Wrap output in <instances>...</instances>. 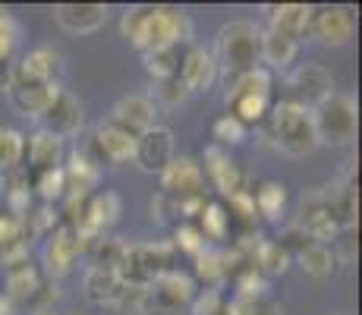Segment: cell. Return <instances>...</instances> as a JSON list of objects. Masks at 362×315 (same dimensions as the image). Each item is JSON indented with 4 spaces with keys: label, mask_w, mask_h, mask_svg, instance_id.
<instances>
[{
    "label": "cell",
    "mask_w": 362,
    "mask_h": 315,
    "mask_svg": "<svg viewBox=\"0 0 362 315\" xmlns=\"http://www.w3.org/2000/svg\"><path fill=\"white\" fill-rule=\"evenodd\" d=\"M262 126L268 130V136L274 139V145L287 158H305L318 149L315 130H312V114L296 98H284V101L271 104Z\"/></svg>",
    "instance_id": "1"
},
{
    "label": "cell",
    "mask_w": 362,
    "mask_h": 315,
    "mask_svg": "<svg viewBox=\"0 0 362 315\" xmlns=\"http://www.w3.org/2000/svg\"><path fill=\"white\" fill-rule=\"evenodd\" d=\"M227 114H233L243 126L264 123L271 110V73L264 67H255L249 73L227 76Z\"/></svg>",
    "instance_id": "2"
},
{
    "label": "cell",
    "mask_w": 362,
    "mask_h": 315,
    "mask_svg": "<svg viewBox=\"0 0 362 315\" xmlns=\"http://www.w3.org/2000/svg\"><path fill=\"white\" fill-rule=\"evenodd\" d=\"M218 67H224L227 76H240L259 67L262 60V29L255 23L236 19L218 32Z\"/></svg>",
    "instance_id": "3"
},
{
    "label": "cell",
    "mask_w": 362,
    "mask_h": 315,
    "mask_svg": "<svg viewBox=\"0 0 362 315\" xmlns=\"http://www.w3.org/2000/svg\"><path fill=\"white\" fill-rule=\"evenodd\" d=\"M309 114L318 145L340 149V145H350L356 139V101L350 95L331 92L322 104L309 108Z\"/></svg>",
    "instance_id": "4"
},
{
    "label": "cell",
    "mask_w": 362,
    "mask_h": 315,
    "mask_svg": "<svg viewBox=\"0 0 362 315\" xmlns=\"http://www.w3.org/2000/svg\"><path fill=\"white\" fill-rule=\"evenodd\" d=\"M192 41V23L183 10L177 6H151L148 29H145L142 54L155 47H180Z\"/></svg>",
    "instance_id": "5"
},
{
    "label": "cell",
    "mask_w": 362,
    "mask_h": 315,
    "mask_svg": "<svg viewBox=\"0 0 362 315\" xmlns=\"http://www.w3.org/2000/svg\"><path fill=\"white\" fill-rule=\"evenodd\" d=\"M79 252H82V236H79V230H76L73 224H64V221H60L57 227L47 234L45 252H41V258H45V271H47L51 277L69 275Z\"/></svg>",
    "instance_id": "6"
},
{
    "label": "cell",
    "mask_w": 362,
    "mask_h": 315,
    "mask_svg": "<svg viewBox=\"0 0 362 315\" xmlns=\"http://www.w3.org/2000/svg\"><path fill=\"white\" fill-rule=\"evenodd\" d=\"M161 193L170 199H205V173L192 158H173L161 173Z\"/></svg>",
    "instance_id": "7"
},
{
    "label": "cell",
    "mask_w": 362,
    "mask_h": 315,
    "mask_svg": "<svg viewBox=\"0 0 362 315\" xmlns=\"http://www.w3.org/2000/svg\"><path fill=\"white\" fill-rule=\"evenodd\" d=\"M202 173H205V180H211V186L218 189L224 199H230L236 195L240 189H246V173H243V167L236 164L230 158V151L221 149V145H208L205 155H202Z\"/></svg>",
    "instance_id": "8"
},
{
    "label": "cell",
    "mask_w": 362,
    "mask_h": 315,
    "mask_svg": "<svg viewBox=\"0 0 362 315\" xmlns=\"http://www.w3.org/2000/svg\"><path fill=\"white\" fill-rule=\"evenodd\" d=\"M309 32L322 45H346L356 32V13L350 6H318L312 10Z\"/></svg>",
    "instance_id": "9"
},
{
    "label": "cell",
    "mask_w": 362,
    "mask_h": 315,
    "mask_svg": "<svg viewBox=\"0 0 362 315\" xmlns=\"http://www.w3.org/2000/svg\"><path fill=\"white\" fill-rule=\"evenodd\" d=\"M177 79L186 86V92H208L218 79V60L208 47L189 45L180 57V69H177Z\"/></svg>",
    "instance_id": "10"
},
{
    "label": "cell",
    "mask_w": 362,
    "mask_h": 315,
    "mask_svg": "<svg viewBox=\"0 0 362 315\" xmlns=\"http://www.w3.org/2000/svg\"><path fill=\"white\" fill-rule=\"evenodd\" d=\"M177 158L173 155V132L167 126H151L148 132L136 139V164L142 167L145 173H161L170 161Z\"/></svg>",
    "instance_id": "11"
},
{
    "label": "cell",
    "mask_w": 362,
    "mask_h": 315,
    "mask_svg": "<svg viewBox=\"0 0 362 315\" xmlns=\"http://www.w3.org/2000/svg\"><path fill=\"white\" fill-rule=\"evenodd\" d=\"M6 95H10V104L19 110L23 117H41L47 108H51V101L60 95V86L57 82H29V79H13L10 88H6Z\"/></svg>",
    "instance_id": "12"
},
{
    "label": "cell",
    "mask_w": 362,
    "mask_h": 315,
    "mask_svg": "<svg viewBox=\"0 0 362 315\" xmlns=\"http://www.w3.org/2000/svg\"><path fill=\"white\" fill-rule=\"evenodd\" d=\"M155 117H158V104H155V98H148V95H127L110 110V123L123 126L132 136L148 132L151 126H155Z\"/></svg>",
    "instance_id": "13"
},
{
    "label": "cell",
    "mask_w": 362,
    "mask_h": 315,
    "mask_svg": "<svg viewBox=\"0 0 362 315\" xmlns=\"http://www.w3.org/2000/svg\"><path fill=\"white\" fill-rule=\"evenodd\" d=\"M41 120V130H47L51 136L57 139H69L82 130V104L79 98H73L69 92L60 88V95L51 101V108L38 117Z\"/></svg>",
    "instance_id": "14"
},
{
    "label": "cell",
    "mask_w": 362,
    "mask_h": 315,
    "mask_svg": "<svg viewBox=\"0 0 362 315\" xmlns=\"http://www.w3.org/2000/svg\"><path fill=\"white\" fill-rule=\"evenodd\" d=\"M290 86L296 92V101L305 104V108L309 104L315 108V104H322L334 92V79L322 63H303V67H296L293 76H290Z\"/></svg>",
    "instance_id": "15"
},
{
    "label": "cell",
    "mask_w": 362,
    "mask_h": 315,
    "mask_svg": "<svg viewBox=\"0 0 362 315\" xmlns=\"http://www.w3.org/2000/svg\"><path fill=\"white\" fill-rule=\"evenodd\" d=\"M107 6L104 4H60L54 6V19L69 35H92L107 23Z\"/></svg>",
    "instance_id": "16"
},
{
    "label": "cell",
    "mask_w": 362,
    "mask_h": 315,
    "mask_svg": "<svg viewBox=\"0 0 362 315\" xmlns=\"http://www.w3.org/2000/svg\"><path fill=\"white\" fill-rule=\"evenodd\" d=\"M82 287H86V297L98 306H120L123 290H127V281L117 268H107V265H92L82 277Z\"/></svg>",
    "instance_id": "17"
},
{
    "label": "cell",
    "mask_w": 362,
    "mask_h": 315,
    "mask_svg": "<svg viewBox=\"0 0 362 315\" xmlns=\"http://www.w3.org/2000/svg\"><path fill=\"white\" fill-rule=\"evenodd\" d=\"M64 69V57L57 47L41 45L32 47L23 57V63L13 67V79H29V82H57V73Z\"/></svg>",
    "instance_id": "18"
},
{
    "label": "cell",
    "mask_w": 362,
    "mask_h": 315,
    "mask_svg": "<svg viewBox=\"0 0 362 315\" xmlns=\"http://www.w3.org/2000/svg\"><path fill=\"white\" fill-rule=\"evenodd\" d=\"M136 139L132 132H127L123 126L117 123H101L92 136V145L98 151L101 161H114V164H123V161H132L136 158Z\"/></svg>",
    "instance_id": "19"
},
{
    "label": "cell",
    "mask_w": 362,
    "mask_h": 315,
    "mask_svg": "<svg viewBox=\"0 0 362 315\" xmlns=\"http://www.w3.org/2000/svg\"><path fill=\"white\" fill-rule=\"evenodd\" d=\"M25 158H29L32 173L57 171V167H64L66 145H64V139L51 136L47 130H35L32 136L25 139Z\"/></svg>",
    "instance_id": "20"
},
{
    "label": "cell",
    "mask_w": 362,
    "mask_h": 315,
    "mask_svg": "<svg viewBox=\"0 0 362 315\" xmlns=\"http://www.w3.org/2000/svg\"><path fill=\"white\" fill-rule=\"evenodd\" d=\"M4 297L6 299H16V303H29L41 293L45 287V277L35 265L25 258V262H16V265H6L4 268Z\"/></svg>",
    "instance_id": "21"
},
{
    "label": "cell",
    "mask_w": 362,
    "mask_h": 315,
    "mask_svg": "<svg viewBox=\"0 0 362 315\" xmlns=\"http://www.w3.org/2000/svg\"><path fill=\"white\" fill-rule=\"evenodd\" d=\"M148 290L155 293L158 299H164L167 306H173V309H183V306L196 297V281H192V275H186V271L170 268V271H164V275L151 277Z\"/></svg>",
    "instance_id": "22"
},
{
    "label": "cell",
    "mask_w": 362,
    "mask_h": 315,
    "mask_svg": "<svg viewBox=\"0 0 362 315\" xmlns=\"http://www.w3.org/2000/svg\"><path fill=\"white\" fill-rule=\"evenodd\" d=\"M312 10H315V6H305V4L264 6V13H268V19H271V32L287 35V38H293V41H299L303 35H309Z\"/></svg>",
    "instance_id": "23"
},
{
    "label": "cell",
    "mask_w": 362,
    "mask_h": 315,
    "mask_svg": "<svg viewBox=\"0 0 362 315\" xmlns=\"http://www.w3.org/2000/svg\"><path fill=\"white\" fill-rule=\"evenodd\" d=\"M290 262H293V256H290L277 240H262L259 249L252 252V268L259 271L264 281H268V277H277V275H287Z\"/></svg>",
    "instance_id": "24"
},
{
    "label": "cell",
    "mask_w": 362,
    "mask_h": 315,
    "mask_svg": "<svg viewBox=\"0 0 362 315\" xmlns=\"http://www.w3.org/2000/svg\"><path fill=\"white\" fill-rule=\"evenodd\" d=\"M296 54H299V41L287 38V35H277L271 29L262 32V60L271 69H287L296 60Z\"/></svg>",
    "instance_id": "25"
},
{
    "label": "cell",
    "mask_w": 362,
    "mask_h": 315,
    "mask_svg": "<svg viewBox=\"0 0 362 315\" xmlns=\"http://www.w3.org/2000/svg\"><path fill=\"white\" fill-rule=\"evenodd\" d=\"M296 262L299 268L305 271V275L312 277H328L334 268H337V252H334V246H328V243H309L303 252H296Z\"/></svg>",
    "instance_id": "26"
},
{
    "label": "cell",
    "mask_w": 362,
    "mask_h": 315,
    "mask_svg": "<svg viewBox=\"0 0 362 315\" xmlns=\"http://www.w3.org/2000/svg\"><path fill=\"white\" fill-rule=\"evenodd\" d=\"M252 205L255 214H262L264 221H277L284 214V205H287V186L277 183V180H264L252 193Z\"/></svg>",
    "instance_id": "27"
},
{
    "label": "cell",
    "mask_w": 362,
    "mask_h": 315,
    "mask_svg": "<svg viewBox=\"0 0 362 315\" xmlns=\"http://www.w3.org/2000/svg\"><path fill=\"white\" fill-rule=\"evenodd\" d=\"M196 227L202 230V236L208 240H224L230 234V214H227L224 202H205L199 212V224Z\"/></svg>",
    "instance_id": "28"
},
{
    "label": "cell",
    "mask_w": 362,
    "mask_h": 315,
    "mask_svg": "<svg viewBox=\"0 0 362 315\" xmlns=\"http://www.w3.org/2000/svg\"><path fill=\"white\" fill-rule=\"evenodd\" d=\"M25 161V136L13 126H0V177L10 171H19Z\"/></svg>",
    "instance_id": "29"
},
{
    "label": "cell",
    "mask_w": 362,
    "mask_h": 315,
    "mask_svg": "<svg viewBox=\"0 0 362 315\" xmlns=\"http://www.w3.org/2000/svg\"><path fill=\"white\" fill-rule=\"evenodd\" d=\"M32 189L38 193V199L45 202V205L60 202L66 195V173H64V167H57V171L32 173Z\"/></svg>",
    "instance_id": "30"
},
{
    "label": "cell",
    "mask_w": 362,
    "mask_h": 315,
    "mask_svg": "<svg viewBox=\"0 0 362 315\" xmlns=\"http://www.w3.org/2000/svg\"><path fill=\"white\" fill-rule=\"evenodd\" d=\"M196 277L208 290H214V284H221L227 277V265H224V256L218 249H202L196 256ZM192 277V281H196Z\"/></svg>",
    "instance_id": "31"
},
{
    "label": "cell",
    "mask_w": 362,
    "mask_h": 315,
    "mask_svg": "<svg viewBox=\"0 0 362 315\" xmlns=\"http://www.w3.org/2000/svg\"><path fill=\"white\" fill-rule=\"evenodd\" d=\"M180 57H183L180 47H155V51H145V67L155 79H170L180 69Z\"/></svg>",
    "instance_id": "32"
},
{
    "label": "cell",
    "mask_w": 362,
    "mask_h": 315,
    "mask_svg": "<svg viewBox=\"0 0 362 315\" xmlns=\"http://www.w3.org/2000/svg\"><path fill=\"white\" fill-rule=\"evenodd\" d=\"M148 16H151V6H129L120 19V32L123 38L129 41L132 47L142 51V41H145V29H148Z\"/></svg>",
    "instance_id": "33"
},
{
    "label": "cell",
    "mask_w": 362,
    "mask_h": 315,
    "mask_svg": "<svg viewBox=\"0 0 362 315\" xmlns=\"http://www.w3.org/2000/svg\"><path fill=\"white\" fill-rule=\"evenodd\" d=\"M25 234H29V227H25V218L16 212H10V208H0V252L16 246V243H25Z\"/></svg>",
    "instance_id": "34"
},
{
    "label": "cell",
    "mask_w": 362,
    "mask_h": 315,
    "mask_svg": "<svg viewBox=\"0 0 362 315\" xmlns=\"http://www.w3.org/2000/svg\"><path fill=\"white\" fill-rule=\"evenodd\" d=\"M211 136H214V145L221 149H230V145H240L246 139V126L236 120L233 114H221L211 126Z\"/></svg>",
    "instance_id": "35"
},
{
    "label": "cell",
    "mask_w": 362,
    "mask_h": 315,
    "mask_svg": "<svg viewBox=\"0 0 362 315\" xmlns=\"http://www.w3.org/2000/svg\"><path fill=\"white\" fill-rule=\"evenodd\" d=\"M259 297H268V281H264L252 265H246V268L236 275V299H259Z\"/></svg>",
    "instance_id": "36"
},
{
    "label": "cell",
    "mask_w": 362,
    "mask_h": 315,
    "mask_svg": "<svg viewBox=\"0 0 362 315\" xmlns=\"http://www.w3.org/2000/svg\"><path fill=\"white\" fill-rule=\"evenodd\" d=\"M224 315H284V309L268 297L259 299H233V303H224Z\"/></svg>",
    "instance_id": "37"
},
{
    "label": "cell",
    "mask_w": 362,
    "mask_h": 315,
    "mask_svg": "<svg viewBox=\"0 0 362 315\" xmlns=\"http://www.w3.org/2000/svg\"><path fill=\"white\" fill-rule=\"evenodd\" d=\"M170 246L180 249V252H189V256L196 258L202 249H208V243H205V236H202V230L196 227V224H180Z\"/></svg>",
    "instance_id": "38"
},
{
    "label": "cell",
    "mask_w": 362,
    "mask_h": 315,
    "mask_svg": "<svg viewBox=\"0 0 362 315\" xmlns=\"http://www.w3.org/2000/svg\"><path fill=\"white\" fill-rule=\"evenodd\" d=\"M155 95H158V101L164 104V108H177V104H183L186 101V86L177 79V76H170V79H158V88H155Z\"/></svg>",
    "instance_id": "39"
},
{
    "label": "cell",
    "mask_w": 362,
    "mask_h": 315,
    "mask_svg": "<svg viewBox=\"0 0 362 315\" xmlns=\"http://www.w3.org/2000/svg\"><path fill=\"white\" fill-rule=\"evenodd\" d=\"M189 306H192V315H221L224 312V297L218 290H196Z\"/></svg>",
    "instance_id": "40"
},
{
    "label": "cell",
    "mask_w": 362,
    "mask_h": 315,
    "mask_svg": "<svg viewBox=\"0 0 362 315\" xmlns=\"http://www.w3.org/2000/svg\"><path fill=\"white\" fill-rule=\"evenodd\" d=\"M277 243H281V246L287 249L290 256H296V252H303L305 246H309L312 236L303 230V224L293 221V224H287V227H284V234H281V240H277Z\"/></svg>",
    "instance_id": "41"
},
{
    "label": "cell",
    "mask_w": 362,
    "mask_h": 315,
    "mask_svg": "<svg viewBox=\"0 0 362 315\" xmlns=\"http://www.w3.org/2000/svg\"><path fill=\"white\" fill-rule=\"evenodd\" d=\"M13 47H16V25L10 16L0 19V60H10Z\"/></svg>",
    "instance_id": "42"
},
{
    "label": "cell",
    "mask_w": 362,
    "mask_h": 315,
    "mask_svg": "<svg viewBox=\"0 0 362 315\" xmlns=\"http://www.w3.org/2000/svg\"><path fill=\"white\" fill-rule=\"evenodd\" d=\"M4 186H6V180L0 177V202H4Z\"/></svg>",
    "instance_id": "43"
},
{
    "label": "cell",
    "mask_w": 362,
    "mask_h": 315,
    "mask_svg": "<svg viewBox=\"0 0 362 315\" xmlns=\"http://www.w3.org/2000/svg\"><path fill=\"white\" fill-rule=\"evenodd\" d=\"M6 16V10H4V6H0V19H4Z\"/></svg>",
    "instance_id": "44"
},
{
    "label": "cell",
    "mask_w": 362,
    "mask_h": 315,
    "mask_svg": "<svg viewBox=\"0 0 362 315\" xmlns=\"http://www.w3.org/2000/svg\"><path fill=\"white\" fill-rule=\"evenodd\" d=\"M69 315H76V312H69Z\"/></svg>",
    "instance_id": "45"
},
{
    "label": "cell",
    "mask_w": 362,
    "mask_h": 315,
    "mask_svg": "<svg viewBox=\"0 0 362 315\" xmlns=\"http://www.w3.org/2000/svg\"><path fill=\"white\" fill-rule=\"evenodd\" d=\"M221 315H224V312H221Z\"/></svg>",
    "instance_id": "46"
}]
</instances>
